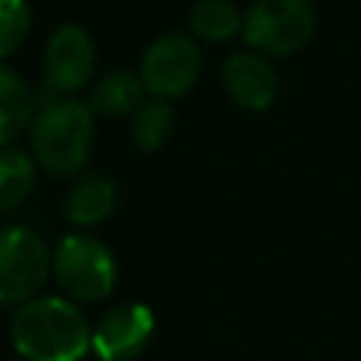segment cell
I'll return each instance as SVG.
<instances>
[{
    "label": "cell",
    "mask_w": 361,
    "mask_h": 361,
    "mask_svg": "<svg viewBox=\"0 0 361 361\" xmlns=\"http://www.w3.org/2000/svg\"><path fill=\"white\" fill-rule=\"evenodd\" d=\"M11 338L25 361H82L93 344L87 319L65 299H28L11 319Z\"/></svg>",
    "instance_id": "1"
},
{
    "label": "cell",
    "mask_w": 361,
    "mask_h": 361,
    "mask_svg": "<svg viewBox=\"0 0 361 361\" xmlns=\"http://www.w3.org/2000/svg\"><path fill=\"white\" fill-rule=\"evenodd\" d=\"M93 138L90 110L73 99L45 102L31 121V147L37 161L54 175H73L85 166Z\"/></svg>",
    "instance_id": "2"
},
{
    "label": "cell",
    "mask_w": 361,
    "mask_h": 361,
    "mask_svg": "<svg viewBox=\"0 0 361 361\" xmlns=\"http://www.w3.org/2000/svg\"><path fill=\"white\" fill-rule=\"evenodd\" d=\"M316 8L310 0H254L243 17V39L262 56H288L310 42Z\"/></svg>",
    "instance_id": "3"
},
{
    "label": "cell",
    "mask_w": 361,
    "mask_h": 361,
    "mask_svg": "<svg viewBox=\"0 0 361 361\" xmlns=\"http://www.w3.org/2000/svg\"><path fill=\"white\" fill-rule=\"evenodd\" d=\"M54 274L62 290L82 302L104 299L116 285V262L110 251L87 234H71L59 243Z\"/></svg>",
    "instance_id": "4"
},
{
    "label": "cell",
    "mask_w": 361,
    "mask_h": 361,
    "mask_svg": "<svg viewBox=\"0 0 361 361\" xmlns=\"http://www.w3.org/2000/svg\"><path fill=\"white\" fill-rule=\"evenodd\" d=\"M51 257L31 228H0V305L28 302L48 279Z\"/></svg>",
    "instance_id": "5"
},
{
    "label": "cell",
    "mask_w": 361,
    "mask_h": 361,
    "mask_svg": "<svg viewBox=\"0 0 361 361\" xmlns=\"http://www.w3.org/2000/svg\"><path fill=\"white\" fill-rule=\"evenodd\" d=\"M200 73V48L183 34L155 39L141 59V85L155 99L183 96Z\"/></svg>",
    "instance_id": "6"
},
{
    "label": "cell",
    "mask_w": 361,
    "mask_h": 361,
    "mask_svg": "<svg viewBox=\"0 0 361 361\" xmlns=\"http://www.w3.org/2000/svg\"><path fill=\"white\" fill-rule=\"evenodd\" d=\"M93 71V42L82 25H59L45 48V82L54 93L79 90Z\"/></svg>",
    "instance_id": "7"
},
{
    "label": "cell",
    "mask_w": 361,
    "mask_h": 361,
    "mask_svg": "<svg viewBox=\"0 0 361 361\" xmlns=\"http://www.w3.org/2000/svg\"><path fill=\"white\" fill-rule=\"evenodd\" d=\"M152 327L155 319L147 305H118L96 324L93 350L102 361H130L147 347Z\"/></svg>",
    "instance_id": "8"
},
{
    "label": "cell",
    "mask_w": 361,
    "mask_h": 361,
    "mask_svg": "<svg viewBox=\"0 0 361 361\" xmlns=\"http://www.w3.org/2000/svg\"><path fill=\"white\" fill-rule=\"evenodd\" d=\"M223 85H226L228 96L245 110L271 107V102L276 99V90H279L276 71L257 51L234 54L223 68Z\"/></svg>",
    "instance_id": "9"
},
{
    "label": "cell",
    "mask_w": 361,
    "mask_h": 361,
    "mask_svg": "<svg viewBox=\"0 0 361 361\" xmlns=\"http://www.w3.org/2000/svg\"><path fill=\"white\" fill-rule=\"evenodd\" d=\"M34 116V93L20 73L0 65V147L23 133Z\"/></svg>",
    "instance_id": "10"
},
{
    "label": "cell",
    "mask_w": 361,
    "mask_h": 361,
    "mask_svg": "<svg viewBox=\"0 0 361 361\" xmlns=\"http://www.w3.org/2000/svg\"><path fill=\"white\" fill-rule=\"evenodd\" d=\"M113 203H116V186L104 175H87L71 189L65 200V214L76 226H93L113 212Z\"/></svg>",
    "instance_id": "11"
},
{
    "label": "cell",
    "mask_w": 361,
    "mask_h": 361,
    "mask_svg": "<svg viewBox=\"0 0 361 361\" xmlns=\"http://www.w3.org/2000/svg\"><path fill=\"white\" fill-rule=\"evenodd\" d=\"M141 90H144L141 76H133L127 71H113L96 82L90 93V104L104 116H127L138 110Z\"/></svg>",
    "instance_id": "12"
},
{
    "label": "cell",
    "mask_w": 361,
    "mask_h": 361,
    "mask_svg": "<svg viewBox=\"0 0 361 361\" xmlns=\"http://www.w3.org/2000/svg\"><path fill=\"white\" fill-rule=\"evenodd\" d=\"M34 161L17 147H0V212L20 206L34 186Z\"/></svg>",
    "instance_id": "13"
},
{
    "label": "cell",
    "mask_w": 361,
    "mask_h": 361,
    "mask_svg": "<svg viewBox=\"0 0 361 361\" xmlns=\"http://www.w3.org/2000/svg\"><path fill=\"white\" fill-rule=\"evenodd\" d=\"M189 23L192 31L206 42H223L243 31V17L231 0H197Z\"/></svg>",
    "instance_id": "14"
},
{
    "label": "cell",
    "mask_w": 361,
    "mask_h": 361,
    "mask_svg": "<svg viewBox=\"0 0 361 361\" xmlns=\"http://www.w3.org/2000/svg\"><path fill=\"white\" fill-rule=\"evenodd\" d=\"M133 141L152 152L158 147L166 144V138L172 135V110L164 99H152V102H144L138 104V110L133 113Z\"/></svg>",
    "instance_id": "15"
},
{
    "label": "cell",
    "mask_w": 361,
    "mask_h": 361,
    "mask_svg": "<svg viewBox=\"0 0 361 361\" xmlns=\"http://www.w3.org/2000/svg\"><path fill=\"white\" fill-rule=\"evenodd\" d=\"M31 28V8L25 0H0V59L14 54Z\"/></svg>",
    "instance_id": "16"
}]
</instances>
